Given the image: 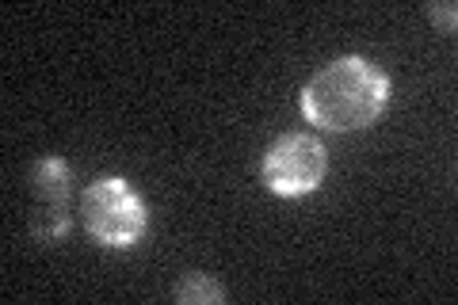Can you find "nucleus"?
<instances>
[{
	"instance_id": "obj_1",
	"label": "nucleus",
	"mask_w": 458,
	"mask_h": 305,
	"mask_svg": "<svg viewBox=\"0 0 458 305\" xmlns=\"http://www.w3.org/2000/svg\"><path fill=\"white\" fill-rule=\"evenodd\" d=\"M390 99V77L360 54L336 57L302 89V114L306 123L328 134L363 130L382 114Z\"/></svg>"
},
{
	"instance_id": "obj_2",
	"label": "nucleus",
	"mask_w": 458,
	"mask_h": 305,
	"mask_svg": "<svg viewBox=\"0 0 458 305\" xmlns=\"http://www.w3.org/2000/svg\"><path fill=\"white\" fill-rule=\"evenodd\" d=\"M81 222L107 249H131L146 237V202L123 176H99L81 191Z\"/></svg>"
},
{
	"instance_id": "obj_3",
	"label": "nucleus",
	"mask_w": 458,
	"mask_h": 305,
	"mask_svg": "<svg viewBox=\"0 0 458 305\" xmlns=\"http://www.w3.org/2000/svg\"><path fill=\"white\" fill-rule=\"evenodd\" d=\"M328 172L325 145L313 134H286L264 157V183L283 199H302L318 191Z\"/></svg>"
},
{
	"instance_id": "obj_4",
	"label": "nucleus",
	"mask_w": 458,
	"mask_h": 305,
	"mask_svg": "<svg viewBox=\"0 0 458 305\" xmlns=\"http://www.w3.org/2000/svg\"><path fill=\"white\" fill-rule=\"evenodd\" d=\"M69 165L62 157H47L31 176V229L38 241H57L69 233Z\"/></svg>"
},
{
	"instance_id": "obj_5",
	"label": "nucleus",
	"mask_w": 458,
	"mask_h": 305,
	"mask_svg": "<svg viewBox=\"0 0 458 305\" xmlns=\"http://www.w3.org/2000/svg\"><path fill=\"white\" fill-rule=\"evenodd\" d=\"M176 301L183 305H203V301H222V286L210 283V275H183V283L176 286Z\"/></svg>"
},
{
	"instance_id": "obj_6",
	"label": "nucleus",
	"mask_w": 458,
	"mask_h": 305,
	"mask_svg": "<svg viewBox=\"0 0 458 305\" xmlns=\"http://www.w3.org/2000/svg\"><path fill=\"white\" fill-rule=\"evenodd\" d=\"M432 20L436 23H447V31H454V8L447 4V8H432Z\"/></svg>"
}]
</instances>
